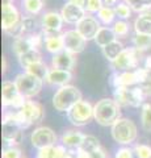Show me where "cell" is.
<instances>
[{
    "label": "cell",
    "instance_id": "obj_2",
    "mask_svg": "<svg viewBox=\"0 0 151 158\" xmlns=\"http://www.w3.org/2000/svg\"><path fill=\"white\" fill-rule=\"evenodd\" d=\"M13 115L22 129H26L33 124H40L45 117V110L38 102L26 100L20 110L13 112Z\"/></svg>",
    "mask_w": 151,
    "mask_h": 158
},
{
    "label": "cell",
    "instance_id": "obj_1",
    "mask_svg": "<svg viewBox=\"0 0 151 158\" xmlns=\"http://www.w3.org/2000/svg\"><path fill=\"white\" fill-rule=\"evenodd\" d=\"M93 118L101 127H112L121 118V107L114 99L104 98L93 106Z\"/></svg>",
    "mask_w": 151,
    "mask_h": 158
},
{
    "label": "cell",
    "instance_id": "obj_9",
    "mask_svg": "<svg viewBox=\"0 0 151 158\" xmlns=\"http://www.w3.org/2000/svg\"><path fill=\"white\" fill-rule=\"evenodd\" d=\"M67 118L72 125L84 127L93 118V106L87 100H80L67 112Z\"/></svg>",
    "mask_w": 151,
    "mask_h": 158
},
{
    "label": "cell",
    "instance_id": "obj_37",
    "mask_svg": "<svg viewBox=\"0 0 151 158\" xmlns=\"http://www.w3.org/2000/svg\"><path fill=\"white\" fill-rule=\"evenodd\" d=\"M114 12H116V16H118L120 19H129L130 15H131V8L128 6L126 3H118L117 6L114 7Z\"/></svg>",
    "mask_w": 151,
    "mask_h": 158
},
{
    "label": "cell",
    "instance_id": "obj_5",
    "mask_svg": "<svg viewBox=\"0 0 151 158\" xmlns=\"http://www.w3.org/2000/svg\"><path fill=\"white\" fill-rule=\"evenodd\" d=\"M114 100L118 103L120 107H142L145 103V95L142 90L135 86V87H117L113 91Z\"/></svg>",
    "mask_w": 151,
    "mask_h": 158
},
{
    "label": "cell",
    "instance_id": "obj_44",
    "mask_svg": "<svg viewBox=\"0 0 151 158\" xmlns=\"http://www.w3.org/2000/svg\"><path fill=\"white\" fill-rule=\"evenodd\" d=\"M76 158H91V154H89V153L83 152L80 149H77L76 150Z\"/></svg>",
    "mask_w": 151,
    "mask_h": 158
},
{
    "label": "cell",
    "instance_id": "obj_20",
    "mask_svg": "<svg viewBox=\"0 0 151 158\" xmlns=\"http://www.w3.org/2000/svg\"><path fill=\"white\" fill-rule=\"evenodd\" d=\"M134 31L135 33L151 36V9L139 13V16L134 21Z\"/></svg>",
    "mask_w": 151,
    "mask_h": 158
},
{
    "label": "cell",
    "instance_id": "obj_17",
    "mask_svg": "<svg viewBox=\"0 0 151 158\" xmlns=\"http://www.w3.org/2000/svg\"><path fill=\"white\" fill-rule=\"evenodd\" d=\"M61 15L63 17V21H66L67 24H75L76 25L81 19L85 17V9L67 2V3H65V6L62 7Z\"/></svg>",
    "mask_w": 151,
    "mask_h": 158
},
{
    "label": "cell",
    "instance_id": "obj_33",
    "mask_svg": "<svg viewBox=\"0 0 151 158\" xmlns=\"http://www.w3.org/2000/svg\"><path fill=\"white\" fill-rule=\"evenodd\" d=\"M133 11L142 13L147 9H151V0H124Z\"/></svg>",
    "mask_w": 151,
    "mask_h": 158
},
{
    "label": "cell",
    "instance_id": "obj_30",
    "mask_svg": "<svg viewBox=\"0 0 151 158\" xmlns=\"http://www.w3.org/2000/svg\"><path fill=\"white\" fill-rule=\"evenodd\" d=\"M43 6H45L43 0H24V9L30 16H36L40 13Z\"/></svg>",
    "mask_w": 151,
    "mask_h": 158
},
{
    "label": "cell",
    "instance_id": "obj_27",
    "mask_svg": "<svg viewBox=\"0 0 151 158\" xmlns=\"http://www.w3.org/2000/svg\"><path fill=\"white\" fill-rule=\"evenodd\" d=\"M26 71L29 74H32V75L40 78L41 81H46L47 74H49V71H50V69L47 67V65H46L45 62L41 61V62L34 63V65H30V66L26 69Z\"/></svg>",
    "mask_w": 151,
    "mask_h": 158
},
{
    "label": "cell",
    "instance_id": "obj_42",
    "mask_svg": "<svg viewBox=\"0 0 151 158\" xmlns=\"http://www.w3.org/2000/svg\"><path fill=\"white\" fill-rule=\"evenodd\" d=\"M138 87L142 90L145 96H151V73H150V75L146 78Z\"/></svg>",
    "mask_w": 151,
    "mask_h": 158
},
{
    "label": "cell",
    "instance_id": "obj_49",
    "mask_svg": "<svg viewBox=\"0 0 151 158\" xmlns=\"http://www.w3.org/2000/svg\"><path fill=\"white\" fill-rule=\"evenodd\" d=\"M6 4H13V0H2V6H6Z\"/></svg>",
    "mask_w": 151,
    "mask_h": 158
},
{
    "label": "cell",
    "instance_id": "obj_36",
    "mask_svg": "<svg viewBox=\"0 0 151 158\" xmlns=\"http://www.w3.org/2000/svg\"><path fill=\"white\" fill-rule=\"evenodd\" d=\"M113 32L116 33V36L118 37H125L129 33V24L124 21V20H118L113 24Z\"/></svg>",
    "mask_w": 151,
    "mask_h": 158
},
{
    "label": "cell",
    "instance_id": "obj_16",
    "mask_svg": "<svg viewBox=\"0 0 151 158\" xmlns=\"http://www.w3.org/2000/svg\"><path fill=\"white\" fill-rule=\"evenodd\" d=\"M21 16L18 13L17 8L13 4H6L2 6V28L3 31H8V29L13 28L17 25L18 23H21Z\"/></svg>",
    "mask_w": 151,
    "mask_h": 158
},
{
    "label": "cell",
    "instance_id": "obj_14",
    "mask_svg": "<svg viewBox=\"0 0 151 158\" xmlns=\"http://www.w3.org/2000/svg\"><path fill=\"white\" fill-rule=\"evenodd\" d=\"M100 28L101 27H100L99 21H97V19H95L93 16H85L84 19H81L80 21L76 24V31L79 32L87 41L95 40Z\"/></svg>",
    "mask_w": 151,
    "mask_h": 158
},
{
    "label": "cell",
    "instance_id": "obj_40",
    "mask_svg": "<svg viewBox=\"0 0 151 158\" xmlns=\"http://www.w3.org/2000/svg\"><path fill=\"white\" fill-rule=\"evenodd\" d=\"M3 158H21V150L16 146H7L3 150Z\"/></svg>",
    "mask_w": 151,
    "mask_h": 158
},
{
    "label": "cell",
    "instance_id": "obj_23",
    "mask_svg": "<svg viewBox=\"0 0 151 158\" xmlns=\"http://www.w3.org/2000/svg\"><path fill=\"white\" fill-rule=\"evenodd\" d=\"M41 61H42V56H41L40 50H36V49H32V50L18 56V62H20L21 67H24L25 70L30 65H34V63L41 62Z\"/></svg>",
    "mask_w": 151,
    "mask_h": 158
},
{
    "label": "cell",
    "instance_id": "obj_18",
    "mask_svg": "<svg viewBox=\"0 0 151 158\" xmlns=\"http://www.w3.org/2000/svg\"><path fill=\"white\" fill-rule=\"evenodd\" d=\"M72 79V74L71 71L67 70H61V69H50V71L47 74L46 78V83H49L50 86H58V87H63L67 86Z\"/></svg>",
    "mask_w": 151,
    "mask_h": 158
},
{
    "label": "cell",
    "instance_id": "obj_10",
    "mask_svg": "<svg viewBox=\"0 0 151 158\" xmlns=\"http://www.w3.org/2000/svg\"><path fill=\"white\" fill-rule=\"evenodd\" d=\"M26 98L22 96L14 82L4 81L2 85V104L3 107H12L14 110H20L25 104Z\"/></svg>",
    "mask_w": 151,
    "mask_h": 158
},
{
    "label": "cell",
    "instance_id": "obj_47",
    "mask_svg": "<svg viewBox=\"0 0 151 158\" xmlns=\"http://www.w3.org/2000/svg\"><path fill=\"white\" fill-rule=\"evenodd\" d=\"M103 2L106 7H112V6H117L118 4V0H103Z\"/></svg>",
    "mask_w": 151,
    "mask_h": 158
},
{
    "label": "cell",
    "instance_id": "obj_11",
    "mask_svg": "<svg viewBox=\"0 0 151 158\" xmlns=\"http://www.w3.org/2000/svg\"><path fill=\"white\" fill-rule=\"evenodd\" d=\"M63 25V17L57 11H49L42 17V36L43 38L61 36V29Z\"/></svg>",
    "mask_w": 151,
    "mask_h": 158
},
{
    "label": "cell",
    "instance_id": "obj_39",
    "mask_svg": "<svg viewBox=\"0 0 151 158\" xmlns=\"http://www.w3.org/2000/svg\"><path fill=\"white\" fill-rule=\"evenodd\" d=\"M103 0H85L84 9L87 12H99L103 8Z\"/></svg>",
    "mask_w": 151,
    "mask_h": 158
},
{
    "label": "cell",
    "instance_id": "obj_31",
    "mask_svg": "<svg viewBox=\"0 0 151 158\" xmlns=\"http://www.w3.org/2000/svg\"><path fill=\"white\" fill-rule=\"evenodd\" d=\"M12 49H13V52L16 53L17 57H18V56H21V54H24V53L32 50V46H30V44H29L28 37L22 36L20 38L14 40L13 44H12Z\"/></svg>",
    "mask_w": 151,
    "mask_h": 158
},
{
    "label": "cell",
    "instance_id": "obj_48",
    "mask_svg": "<svg viewBox=\"0 0 151 158\" xmlns=\"http://www.w3.org/2000/svg\"><path fill=\"white\" fill-rule=\"evenodd\" d=\"M2 71H3V73L7 71V58H6V57L2 58Z\"/></svg>",
    "mask_w": 151,
    "mask_h": 158
},
{
    "label": "cell",
    "instance_id": "obj_15",
    "mask_svg": "<svg viewBox=\"0 0 151 158\" xmlns=\"http://www.w3.org/2000/svg\"><path fill=\"white\" fill-rule=\"evenodd\" d=\"M76 65L75 54L67 52L66 49L59 53H57L51 58V67L53 69H61V70L71 71Z\"/></svg>",
    "mask_w": 151,
    "mask_h": 158
},
{
    "label": "cell",
    "instance_id": "obj_35",
    "mask_svg": "<svg viewBox=\"0 0 151 158\" xmlns=\"http://www.w3.org/2000/svg\"><path fill=\"white\" fill-rule=\"evenodd\" d=\"M134 156L137 158H151V146L146 144H137L133 148Z\"/></svg>",
    "mask_w": 151,
    "mask_h": 158
},
{
    "label": "cell",
    "instance_id": "obj_21",
    "mask_svg": "<svg viewBox=\"0 0 151 158\" xmlns=\"http://www.w3.org/2000/svg\"><path fill=\"white\" fill-rule=\"evenodd\" d=\"M116 33L113 32V28H108V27H101L97 32L96 37H95V42L97 46H100L101 49L105 48L106 45H109L113 41H116Z\"/></svg>",
    "mask_w": 151,
    "mask_h": 158
},
{
    "label": "cell",
    "instance_id": "obj_22",
    "mask_svg": "<svg viewBox=\"0 0 151 158\" xmlns=\"http://www.w3.org/2000/svg\"><path fill=\"white\" fill-rule=\"evenodd\" d=\"M67 149L63 145H53L40 149L37 152L36 158H65Z\"/></svg>",
    "mask_w": 151,
    "mask_h": 158
},
{
    "label": "cell",
    "instance_id": "obj_26",
    "mask_svg": "<svg viewBox=\"0 0 151 158\" xmlns=\"http://www.w3.org/2000/svg\"><path fill=\"white\" fill-rule=\"evenodd\" d=\"M79 149L83 150V152H85V153H93L96 150L101 149V145H100V141H99V138L97 137L92 136V135H85L84 140H83Z\"/></svg>",
    "mask_w": 151,
    "mask_h": 158
},
{
    "label": "cell",
    "instance_id": "obj_45",
    "mask_svg": "<svg viewBox=\"0 0 151 158\" xmlns=\"http://www.w3.org/2000/svg\"><path fill=\"white\" fill-rule=\"evenodd\" d=\"M67 2L75 4V6H79L81 8H84V6H85V0H67Z\"/></svg>",
    "mask_w": 151,
    "mask_h": 158
},
{
    "label": "cell",
    "instance_id": "obj_13",
    "mask_svg": "<svg viewBox=\"0 0 151 158\" xmlns=\"http://www.w3.org/2000/svg\"><path fill=\"white\" fill-rule=\"evenodd\" d=\"M63 41H65V49L72 54L81 53L85 49L87 40L83 37L76 29L67 31L63 33Z\"/></svg>",
    "mask_w": 151,
    "mask_h": 158
},
{
    "label": "cell",
    "instance_id": "obj_43",
    "mask_svg": "<svg viewBox=\"0 0 151 158\" xmlns=\"http://www.w3.org/2000/svg\"><path fill=\"white\" fill-rule=\"evenodd\" d=\"M89 154H91V158H106V153H105V150L103 149V148L93 152V153H89Z\"/></svg>",
    "mask_w": 151,
    "mask_h": 158
},
{
    "label": "cell",
    "instance_id": "obj_29",
    "mask_svg": "<svg viewBox=\"0 0 151 158\" xmlns=\"http://www.w3.org/2000/svg\"><path fill=\"white\" fill-rule=\"evenodd\" d=\"M141 124L142 129L147 133H151V103H145L141 111Z\"/></svg>",
    "mask_w": 151,
    "mask_h": 158
},
{
    "label": "cell",
    "instance_id": "obj_19",
    "mask_svg": "<svg viewBox=\"0 0 151 158\" xmlns=\"http://www.w3.org/2000/svg\"><path fill=\"white\" fill-rule=\"evenodd\" d=\"M84 136L81 132L77 131H67L62 135L61 137V142L62 145L69 150H77L81 145L83 140H84Z\"/></svg>",
    "mask_w": 151,
    "mask_h": 158
},
{
    "label": "cell",
    "instance_id": "obj_38",
    "mask_svg": "<svg viewBox=\"0 0 151 158\" xmlns=\"http://www.w3.org/2000/svg\"><path fill=\"white\" fill-rule=\"evenodd\" d=\"M29 40V44H30L32 49H36V50H40V48L42 46V44H45V40H43L42 33H33L26 36Z\"/></svg>",
    "mask_w": 151,
    "mask_h": 158
},
{
    "label": "cell",
    "instance_id": "obj_41",
    "mask_svg": "<svg viewBox=\"0 0 151 158\" xmlns=\"http://www.w3.org/2000/svg\"><path fill=\"white\" fill-rule=\"evenodd\" d=\"M114 158H134V152L130 148H120L116 152Z\"/></svg>",
    "mask_w": 151,
    "mask_h": 158
},
{
    "label": "cell",
    "instance_id": "obj_32",
    "mask_svg": "<svg viewBox=\"0 0 151 158\" xmlns=\"http://www.w3.org/2000/svg\"><path fill=\"white\" fill-rule=\"evenodd\" d=\"M97 17H99V20L104 24V25H109V24H112L114 21L116 12H114V9L112 7L104 6L99 12H97Z\"/></svg>",
    "mask_w": 151,
    "mask_h": 158
},
{
    "label": "cell",
    "instance_id": "obj_7",
    "mask_svg": "<svg viewBox=\"0 0 151 158\" xmlns=\"http://www.w3.org/2000/svg\"><path fill=\"white\" fill-rule=\"evenodd\" d=\"M142 56H143V52H141L135 48L125 49V50L112 62V66H113L116 71H121V73L135 70V69L139 67V63L142 61Z\"/></svg>",
    "mask_w": 151,
    "mask_h": 158
},
{
    "label": "cell",
    "instance_id": "obj_25",
    "mask_svg": "<svg viewBox=\"0 0 151 158\" xmlns=\"http://www.w3.org/2000/svg\"><path fill=\"white\" fill-rule=\"evenodd\" d=\"M45 40V48L47 52H50L53 54H57L62 50H65V41H63V34L57 37H49L43 38Z\"/></svg>",
    "mask_w": 151,
    "mask_h": 158
},
{
    "label": "cell",
    "instance_id": "obj_12",
    "mask_svg": "<svg viewBox=\"0 0 151 158\" xmlns=\"http://www.w3.org/2000/svg\"><path fill=\"white\" fill-rule=\"evenodd\" d=\"M57 140H58L57 133L49 127H38L30 135L32 145L38 150L47 146L57 145Z\"/></svg>",
    "mask_w": 151,
    "mask_h": 158
},
{
    "label": "cell",
    "instance_id": "obj_50",
    "mask_svg": "<svg viewBox=\"0 0 151 158\" xmlns=\"http://www.w3.org/2000/svg\"><path fill=\"white\" fill-rule=\"evenodd\" d=\"M21 158H28V157H21Z\"/></svg>",
    "mask_w": 151,
    "mask_h": 158
},
{
    "label": "cell",
    "instance_id": "obj_28",
    "mask_svg": "<svg viewBox=\"0 0 151 158\" xmlns=\"http://www.w3.org/2000/svg\"><path fill=\"white\" fill-rule=\"evenodd\" d=\"M133 45L135 49H138L141 52H146L151 48V36L149 34H139L135 33L133 37Z\"/></svg>",
    "mask_w": 151,
    "mask_h": 158
},
{
    "label": "cell",
    "instance_id": "obj_4",
    "mask_svg": "<svg viewBox=\"0 0 151 158\" xmlns=\"http://www.w3.org/2000/svg\"><path fill=\"white\" fill-rule=\"evenodd\" d=\"M80 100H83L81 92L75 86L67 85L57 90L53 96V106L58 112H69Z\"/></svg>",
    "mask_w": 151,
    "mask_h": 158
},
{
    "label": "cell",
    "instance_id": "obj_3",
    "mask_svg": "<svg viewBox=\"0 0 151 158\" xmlns=\"http://www.w3.org/2000/svg\"><path fill=\"white\" fill-rule=\"evenodd\" d=\"M112 137L120 145H130L137 140L138 128L130 118L121 117L112 125Z\"/></svg>",
    "mask_w": 151,
    "mask_h": 158
},
{
    "label": "cell",
    "instance_id": "obj_34",
    "mask_svg": "<svg viewBox=\"0 0 151 158\" xmlns=\"http://www.w3.org/2000/svg\"><path fill=\"white\" fill-rule=\"evenodd\" d=\"M22 24V33L24 36H29V34H33L37 28V21L34 16H26L21 20Z\"/></svg>",
    "mask_w": 151,
    "mask_h": 158
},
{
    "label": "cell",
    "instance_id": "obj_6",
    "mask_svg": "<svg viewBox=\"0 0 151 158\" xmlns=\"http://www.w3.org/2000/svg\"><path fill=\"white\" fill-rule=\"evenodd\" d=\"M2 137L9 146L18 145L22 141V128L14 118L13 111L7 112L3 117Z\"/></svg>",
    "mask_w": 151,
    "mask_h": 158
},
{
    "label": "cell",
    "instance_id": "obj_24",
    "mask_svg": "<svg viewBox=\"0 0 151 158\" xmlns=\"http://www.w3.org/2000/svg\"><path fill=\"white\" fill-rule=\"evenodd\" d=\"M124 50H125V48L122 45V42H120V41H117L116 40V41H113L112 44H109V45H106L105 48H103V54H104V57L108 59V61L113 62Z\"/></svg>",
    "mask_w": 151,
    "mask_h": 158
},
{
    "label": "cell",
    "instance_id": "obj_8",
    "mask_svg": "<svg viewBox=\"0 0 151 158\" xmlns=\"http://www.w3.org/2000/svg\"><path fill=\"white\" fill-rule=\"evenodd\" d=\"M14 83H16L20 94L25 98L37 96L41 92L42 86H43V81H41L40 78H37L34 75H32V74H29L28 71L18 74L16 79H14Z\"/></svg>",
    "mask_w": 151,
    "mask_h": 158
},
{
    "label": "cell",
    "instance_id": "obj_46",
    "mask_svg": "<svg viewBox=\"0 0 151 158\" xmlns=\"http://www.w3.org/2000/svg\"><path fill=\"white\" fill-rule=\"evenodd\" d=\"M145 69H147V70L151 71V54L146 57V59H145Z\"/></svg>",
    "mask_w": 151,
    "mask_h": 158
}]
</instances>
